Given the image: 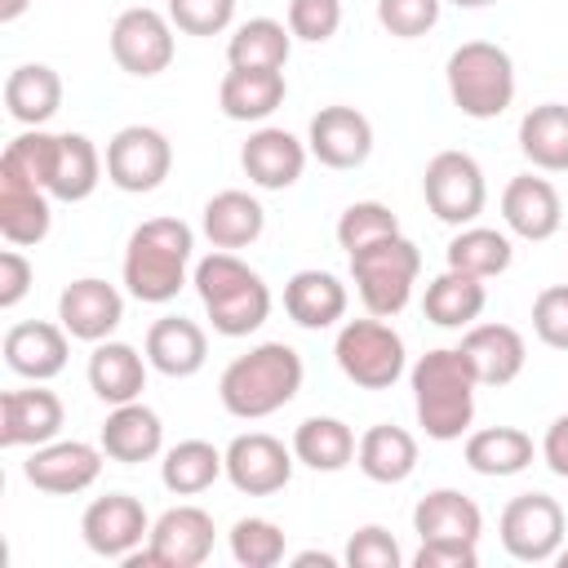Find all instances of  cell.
Segmentation results:
<instances>
[{"instance_id":"d4e9b609","label":"cell","mask_w":568,"mask_h":568,"mask_svg":"<svg viewBox=\"0 0 568 568\" xmlns=\"http://www.w3.org/2000/svg\"><path fill=\"white\" fill-rule=\"evenodd\" d=\"M142 355L155 373L164 377H195L209 359V337L195 320L186 315H160L151 328H146V342H142Z\"/></svg>"},{"instance_id":"7dc6e473","label":"cell","mask_w":568,"mask_h":568,"mask_svg":"<svg viewBox=\"0 0 568 568\" xmlns=\"http://www.w3.org/2000/svg\"><path fill=\"white\" fill-rule=\"evenodd\" d=\"M351 568H399L404 555H399V541L382 528V524H364L351 532L346 541V555H342Z\"/></svg>"},{"instance_id":"db71d44e","label":"cell","mask_w":568,"mask_h":568,"mask_svg":"<svg viewBox=\"0 0 568 568\" xmlns=\"http://www.w3.org/2000/svg\"><path fill=\"white\" fill-rule=\"evenodd\" d=\"M448 4H457V9H488V4H497V0H448Z\"/></svg>"},{"instance_id":"11a10c76","label":"cell","mask_w":568,"mask_h":568,"mask_svg":"<svg viewBox=\"0 0 568 568\" xmlns=\"http://www.w3.org/2000/svg\"><path fill=\"white\" fill-rule=\"evenodd\" d=\"M555 564H564V568H568V546H559V555H555Z\"/></svg>"},{"instance_id":"816d5d0a","label":"cell","mask_w":568,"mask_h":568,"mask_svg":"<svg viewBox=\"0 0 568 568\" xmlns=\"http://www.w3.org/2000/svg\"><path fill=\"white\" fill-rule=\"evenodd\" d=\"M293 564H297V568H311V564H320V568H337V559L324 555V550H302V555H293Z\"/></svg>"},{"instance_id":"8992f818","label":"cell","mask_w":568,"mask_h":568,"mask_svg":"<svg viewBox=\"0 0 568 568\" xmlns=\"http://www.w3.org/2000/svg\"><path fill=\"white\" fill-rule=\"evenodd\" d=\"M417 275H422V253L404 231L351 253V280L368 315H382V320L399 315L413 297Z\"/></svg>"},{"instance_id":"681fc988","label":"cell","mask_w":568,"mask_h":568,"mask_svg":"<svg viewBox=\"0 0 568 568\" xmlns=\"http://www.w3.org/2000/svg\"><path fill=\"white\" fill-rule=\"evenodd\" d=\"M31 280H36V271H31V262L18 253V244L4 248V253H0V311H13V306L31 293Z\"/></svg>"},{"instance_id":"83f0119b","label":"cell","mask_w":568,"mask_h":568,"mask_svg":"<svg viewBox=\"0 0 568 568\" xmlns=\"http://www.w3.org/2000/svg\"><path fill=\"white\" fill-rule=\"evenodd\" d=\"M284 311L297 328H311V333L333 328L346 315V284L333 271H320V266L297 271L284 284Z\"/></svg>"},{"instance_id":"484cf974","label":"cell","mask_w":568,"mask_h":568,"mask_svg":"<svg viewBox=\"0 0 568 568\" xmlns=\"http://www.w3.org/2000/svg\"><path fill=\"white\" fill-rule=\"evenodd\" d=\"M102 155L84 133H53V155L44 173V191L62 204H80L98 191L102 182Z\"/></svg>"},{"instance_id":"7c38bea8","label":"cell","mask_w":568,"mask_h":568,"mask_svg":"<svg viewBox=\"0 0 568 568\" xmlns=\"http://www.w3.org/2000/svg\"><path fill=\"white\" fill-rule=\"evenodd\" d=\"M111 58L120 71L138 75V80H151L160 71H169L173 62V22L169 13L160 9H124L115 22H111Z\"/></svg>"},{"instance_id":"d6a6232c","label":"cell","mask_w":568,"mask_h":568,"mask_svg":"<svg viewBox=\"0 0 568 568\" xmlns=\"http://www.w3.org/2000/svg\"><path fill=\"white\" fill-rule=\"evenodd\" d=\"M488 306V288L484 280L466 275V271H439L430 284H426V297H422V311L435 328H470Z\"/></svg>"},{"instance_id":"4dcf8cb0","label":"cell","mask_w":568,"mask_h":568,"mask_svg":"<svg viewBox=\"0 0 568 568\" xmlns=\"http://www.w3.org/2000/svg\"><path fill=\"white\" fill-rule=\"evenodd\" d=\"M355 466L364 479L373 484H404L413 470H417V439L404 430V426H390V422H377L359 435V448H355Z\"/></svg>"},{"instance_id":"44dd1931","label":"cell","mask_w":568,"mask_h":568,"mask_svg":"<svg viewBox=\"0 0 568 568\" xmlns=\"http://www.w3.org/2000/svg\"><path fill=\"white\" fill-rule=\"evenodd\" d=\"M457 351L466 355V364H470L479 386H510L528 364L524 333L510 328V324H470L462 333Z\"/></svg>"},{"instance_id":"e0dca14e","label":"cell","mask_w":568,"mask_h":568,"mask_svg":"<svg viewBox=\"0 0 568 568\" xmlns=\"http://www.w3.org/2000/svg\"><path fill=\"white\" fill-rule=\"evenodd\" d=\"M120 320H124V297L115 284H106L98 275L71 280L58 293V324L75 342H106L120 328Z\"/></svg>"},{"instance_id":"277c9868","label":"cell","mask_w":568,"mask_h":568,"mask_svg":"<svg viewBox=\"0 0 568 568\" xmlns=\"http://www.w3.org/2000/svg\"><path fill=\"white\" fill-rule=\"evenodd\" d=\"M191 284L209 311L213 333H222V337H248L271 315L266 280L248 262H240L231 248H213L209 257H200L191 271Z\"/></svg>"},{"instance_id":"1f68e13d","label":"cell","mask_w":568,"mask_h":568,"mask_svg":"<svg viewBox=\"0 0 568 568\" xmlns=\"http://www.w3.org/2000/svg\"><path fill=\"white\" fill-rule=\"evenodd\" d=\"M204 235L213 248H248L262 231H266V209L248 195V191H217L209 204H204V217H200Z\"/></svg>"},{"instance_id":"f35d334b","label":"cell","mask_w":568,"mask_h":568,"mask_svg":"<svg viewBox=\"0 0 568 568\" xmlns=\"http://www.w3.org/2000/svg\"><path fill=\"white\" fill-rule=\"evenodd\" d=\"M448 266L453 271H466L475 280H493L501 271H510L515 262V248H510V235L506 231H493V226H457V235L448 240L444 248Z\"/></svg>"},{"instance_id":"ffe728a7","label":"cell","mask_w":568,"mask_h":568,"mask_svg":"<svg viewBox=\"0 0 568 568\" xmlns=\"http://www.w3.org/2000/svg\"><path fill=\"white\" fill-rule=\"evenodd\" d=\"M4 364L27 377V382H49L67 368V355H71V333L62 324H49V320H22L4 333Z\"/></svg>"},{"instance_id":"7bdbcfd3","label":"cell","mask_w":568,"mask_h":568,"mask_svg":"<svg viewBox=\"0 0 568 568\" xmlns=\"http://www.w3.org/2000/svg\"><path fill=\"white\" fill-rule=\"evenodd\" d=\"M284 22H288L293 40L324 44L342 27V0H288V18Z\"/></svg>"},{"instance_id":"ee69618b","label":"cell","mask_w":568,"mask_h":568,"mask_svg":"<svg viewBox=\"0 0 568 568\" xmlns=\"http://www.w3.org/2000/svg\"><path fill=\"white\" fill-rule=\"evenodd\" d=\"M235 18V0H169V22L182 36H222Z\"/></svg>"},{"instance_id":"6da1fadb","label":"cell","mask_w":568,"mask_h":568,"mask_svg":"<svg viewBox=\"0 0 568 568\" xmlns=\"http://www.w3.org/2000/svg\"><path fill=\"white\" fill-rule=\"evenodd\" d=\"M302 373H306L302 355L288 342H262L222 368L217 399L231 417L257 422V417L280 413L284 404H293V395L302 390Z\"/></svg>"},{"instance_id":"f546056e","label":"cell","mask_w":568,"mask_h":568,"mask_svg":"<svg viewBox=\"0 0 568 568\" xmlns=\"http://www.w3.org/2000/svg\"><path fill=\"white\" fill-rule=\"evenodd\" d=\"M49 191L27 182V178H13V173H0V235L18 248H31L49 235L53 226V209H49Z\"/></svg>"},{"instance_id":"9a60e30c","label":"cell","mask_w":568,"mask_h":568,"mask_svg":"<svg viewBox=\"0 0 568 568\" xmlns=\"http://www.w3.org/2000/svg\"><path fill=\"white\" fill-rule=\"evenodd\" d=\"M226 479L235 484V493L244 497H271L280 488H288L293 479V448H284V439L266 435V430H248L235 435L226 448Z\"/></svg>"},{"instance_id":"ac0fdd59","label":"cell","mask_w":568,"mask_h":568,"mask_svg":"<svg viewBox=\"0 0 568 568\" xmlns=\"http://www.w3.org/2000/svg\"><path fill=\"white\" fill-rule=\"evenodd\" d=\"M62 422H67L62 399L40 382L0 395V448H40L58 439Z\"/></svg>"},{"instance_id":"d6986e66","label":"cell","mask_w":568,"mask_h":568,"mask_svg":"<svg viewBox=\"0 0 568 568\" xmlns=\"http://www.w3.org/2000/svg\"><path fill=\"white\" fill-rule=\"evenodd\" d=\"M306 142H297L288 129H275V124H262L248 133V142L240 146V164L248 173L253 186L262 191H288L302 169H306Z\"/></svg>"},{"instance_id":"3957f363","label":"cell","mask_w":568,"mask_h":568,"mask_svg":"<svg viewBox=\"0 0 568 568\" xmlns=\"http://www.w3.org/2000/svg\"><path fill=\"white\" fill-rule=\"evenodd\" d=\"M408 382H413L417 426H422L430 439L448 444V439H462V435L470 430L479 382H475V373H470V364H466V355H462L457 346H435V351H426V355L413 364Z\"/></svg>"},{"instance_id":"f1b7e54d","label":"cell","mask_w":568,"mask_h":568,"mask_svg":"<svg viewBox=\"0 0 568 568\" xmlns=\"http://www.w3.org/2000/svg\"><path fill=\"white\" fill-rule=\"evenodd\" d=\"M62 106V75L49 62H22L4 75V111L27 129H44Z\"/></svg>"},{"instance_id":"603a6c76","label":"cell","mask_w":568,"mask_h":568,"mask_svg":"<svg viewBox=\"0 0 568 568\" xmlns=\"http://www.w3.org/2000/svg\"><path fill=\"white\" fill-rule=\"evenodd\" d=\"M102 453L120 466H138V462H151L164 453V422L155 408H146L142 399L133 404H115L102 422V435H98Z\"/></svg>"},{"instance_id":"5bb4252c","label":"cell","mask_w":568,"mask_h":568,"mask_svg":"<svg viewBox=\"0 0 568 568\" xmlns=\"http://www.w3.org/2000/svg\"><path fill=\"white\" fill-rule=\"evenodd\" d=\"M102 444H84V439H49L40 448H31V457L22 462V475L31 488L49 493V497H75L84 488L98 484L102 475Z\"/></svg>"},{"instance_id":"2e32d148","label":"cell","mask_w":568,"mask_h":568,"mask_svg":"<svg viewBox=\"0 0 568 568\" xmlns=\"http://www.w3.org/2000/svg\"><path fill=\"white\" fill-rule=\"evenodd\" d=\"M306 151L324 169H337V173L359 169L373 155V124L355 106H342V102L320 106L311 115V129H306Z\"/></svg>"},{"instance_id":"5b68a950","label":"cell","mask_w":568,"mask_h":568,"mask_svg":"<svg viewBox=\"0 0 568 568\" xmlns=\"http://www.w3.org/2000/svg\"><path fill=\"white\" fill-rule=\"evenodd\" d=\"M448 98L470 120H497L515 102V62L493 40H466L448 53L444 67Z\"/></svg>"},{"instance_id":"4316f807","label":"cell","mask_w":568,"mask_h":568,"mask_svg":"<svg viewBox=\"0 0 568 568\" xmlns=\"http://www.w3.org/2000/svg\"><path fill=\"white\" fill-rule=\"evenodd\" d=\"M146 355H138V346L129 342H93V355H89V390L102 399V404H133L142 399L146 390Z\"/></svg>"},{"instance_id":"f5cc1de1","label":"cell","mask_w":568,"mask_h":568,"mask_svg":"<svg viewBox=\"0 0 568 568\" xmlns=\"http://www.w3.org/2000/svg\"><path fill=\"white\" fill-rule=\"evenodd\" d=\"M27 4H31V0H0V22L22 18V13H27Z\"/></svg>"},{"instance_id":"f907efd6","label":"cell","mask_w":568,"mask_h":568,"mask_svg":"<svg viewBox=\"0 0 568 568\" xmlns=\"http://www.w3.org/2000/svg\"><path fill=\"white\" fill-rule=\"evenodd\" d=\"M541 462L559 475V479H568V413H559L550 426H546V439H541Z\"/></svg>"},{"instance_id":"bcb514c9","label":"cell","mask_w":568,"mask_h":568,"mask_svg":"<svg viewBox=\"0 0 568 568\" xmlns=\"http://www.w3.org/2000/svg\"><path fill=\"white\" fill-rule=\"evenodd\" d=\"M532 333L550 351H568V284H550L532 297Z\"/></svg>"},{"instance_id":"836d02e7","label":"cell","mask_w":568,"mask_h":568,"mask_svg":"<svg viewBox=\"0 0 568 568\" xmlns=\"http://www.w3.org/2000/svg\"><path fill=\"white\" fill-rule=\"evenodd\" d=\"M532 435L519 430V426H484V430H470L466 435V466L475 475H488V479H506V475H519L532 466Z\"/></svg>"},{"instance_id":"e575fe53","label":"cell","mask_w":568,"mask_h":568,"mask_svg":"<svg viewBox=\"0 0 568 568\" xmlns=\"http://www.w3.org/2000/svg\"><path fill=\"white\" fill-rule=\"evenodd\" d=\"M413 532L422 541L430 537H462V541H479L484 532V515L479 506L457 493V488H430L417 506H413Z\"/></svg>"},{"instance_id":"d590c367","label":"cell","mask_w":568,"mask_h":568,"mask_svg":"<svg viewBox=\"0 0 568 568\" xmlns=\"http://www.w3.org/2000/svg\"><path fill=\"white\" fill-rule=\"evenodd\" d=\"M519 151L541 173H568V102H541L519 120Z\"/></svg>"},{"instance_id":"9c48e42d","label":"cell","mask_w":568,"mask_h":568,"mask_svg":"<svg viewBox=\"0 0 568 568\" xmlns=\"http://www.w3.org/2000/svg\"><path fill=\"white\" fill-rule=\"evenodd\" d=\"M422 195H426V209L444 226H470L488 204V182H484V169L475 155L439 151V155H430V164L422 173Z\"/></svg>"},{"instance_id":"8d00e7d4","label":"cell","mask_w":568,"mask_h":568,"mask_svg":"<svg viewBox=\"0 0 568 568\" xmlns=\"http://www.w3.org/2000/svg\"><path fill=\"white\" fill-rule=\"evenodd\" d=\"M355 448H359V439L342 417H306L293 430V457L324 475L346 470L355 462Z\"/></svg>"},{"instance_id":"b9f144b4","label":"cell","mask_w":568,"mask_h":568,"mask_svg":"<svg viewBox=\"0 0 568 568\" xmlns=\"http://www.w3.org/2000/svg\"><path fill=\"white\" fill-rule=\"evenodd\" d=\"M390 235H399V217L382 200H355L337 217V244L346 248V257L368 248V244H377V240H390Z\"/></svg>"},{"instance_id":"c3c4849f","label":"cell","mask_w":568,"mask_h":568,"mask_svg":"<svg viewBox=\"0 0 568 568\" xmlns=\"http://www.w3.org/2000/svg\"><path fill=\"white\" fill-rule=\"evenodd\" d=\"M413 564L417 568H475L479 550H475V541H462V537H430V541H422Z\"/></svg>"},{"instance_id":"ab89813d","label":"cell","mask_w":568,"mask_h":568,"mask_svg":"<svg viewBox=\"0 0 568 568\" xmlns=\"http://www.w3.org/2000/svg\"><path fill=\"white\" fill-rule=\"evenodd\" d=\"M288 53H293V31H288V22H275V18H248L226 40V62L231 67L284 71Z\"/></svg>"},{"instance_id":"cb8c5ba5","label":"cell","mask_w":568,"mask_h":568,"mask_svg":"<svg viewBox=\"0 0 568 568\" xmlns=\"http://www.w3.org/2000/svg\"><path fill=\"white\" fill-rule=\"evenodd\" d=\"M288 98L284 71H266V67H231L217 84V106L226 120L240 124H262L271 120Z\"/></svg>"},{"instance_id":"ba28073f","label":"cell","mask_w":568,"mask_h":568,"mask_svg":"<svg viewBox=\"0 0 568 568\" xmlns=\"http://www.w3.org/2000/svg\"><path fill=\"white\" fill-rule=\"evenodd\" d=\"M497 532H501V546L510 559L519 564H550L564 546V532H568V515L564 506L550 497V493H519L506 501L501 519H497Z\"/></svg>"},{"instance_id":"7402d4cb","label":"cell","mask_w":568,"mask_h":568,"mask_svg":"<svg viewBox=\"0 0 568 568\" xmlns=\"http://www.w3.org/2000/svg\"><path fill=\"white\" fill-rule=\"evenodd\" d=\"M501 222H506L510 235H519L528 244L550 240L559 231V222H564L559 191L546 178H532V173L510 178L506 191H501Z\"/></svg>"},{"instance_id":"52a82bcc","label":"cell","mask_w":568,"mask_h":568,"mask_svg":"<svg viewBox=\"0 0 568 568\" xmlns=\"http://www.w3.org/2000/svg\"><path fill=\"white\" fill-rule=\"evenodd\" d=\"M333 355H337V368L346 373V382H355L364 390H390L404 377V337L382 315L346 320L337 328Z\"/></svg>"},{"instance_id":"60d3db41","label":"cell","mask_w":568,"mask_h":568,"mask_svg":"<svg viewBox=\"0 0 568 568\" xmlns=\"http://www.w3.org/2000/svg\"><path fill=\"white\" fill-rule=\"evenodd\" d=\"M231 555L240 568H275L284 564V528L262 515H244L231 524Z\"/></svg>"},{"instance_id":"7a4b0ae2","label":"cell","mask_w":568,"mask_h":568,"mask_svg":"<svg viewBox=\"0 0 568 568\" xmlns=\"http://www.w3.org/2000/svg\"><path fill=\"white\" fill-rule=\"evenodd\" d=\"M195 257V231L182 217H146L124 244V288L138 302L164 306L182 293Z\"/></svg>"},{"instance_id":"8fae6325","label":"cell","mask_w":568,"mask_h":568,"mask_svg":"<svg viewBox=\"0 0 568 568\" xmlns=\"http://www.w3.org/2000/svg\"><path fill=\"white\" fill-rule=\"evenodd\" d=\"M173 169V142L151 124H124L106 142V182L129 195H146L164 186Z\"/></svg>"},{"instance_id":"f6af8a7d","label":"cell","mask_w":568,"mask_h":568,"mask_svg":"<svg viewBox=\"0 0 568 568\" xmlns=\"http://www.w3.org/2000/svg\"><path fill=\"white\" fill-rule=\"evenodd\" d=\"M439 4L444 0H377V22L395 40H417L439 22Z\"/></svg>"},{"instance_id":"30bf717a","label":"cell","mask_w":568,"mask_h":568,"mask_svg":"<svg viewBox=\"0 0 568 568\" xmlns=\"http://www.w3.org/2000/svg\"><path fill=\"white\" fill-rule=\"evenodd\" d=\"M213 515L200 506H169L146 537V550H133L124 568H200L213 555Z\"/></svg>"},{"instance_id":"4fadbf2b","label":"cell","mask_w":568,"mask_h":568,"mask_svg":"<svg viewBox=\"0 0 568 568\" xmlns=\"http://www.w3.org/2000/svg\"><path fill=\"white\" fill-rule=\"evenodd\" d=\"M80 537L93 555L124 564L142 546V537H151V515L133 493H106V497H93L84 506Z\"/></svg>"},{"instance_id":"74e56055","label":"cell","mask_w":568,"mask_h":568,"mask_svg":"<svg viewBox=\"0 0 568 568\" xmlns=\"http://www.w3.org/2000/svg\"><path fill=\"white\" fill-rule=\"evenodd\" d=\"M217 475H226V453L213 448L209 439H182L160 462V484L173 497H195V493L213 488Z\"/></svg>"}]
</instances>
